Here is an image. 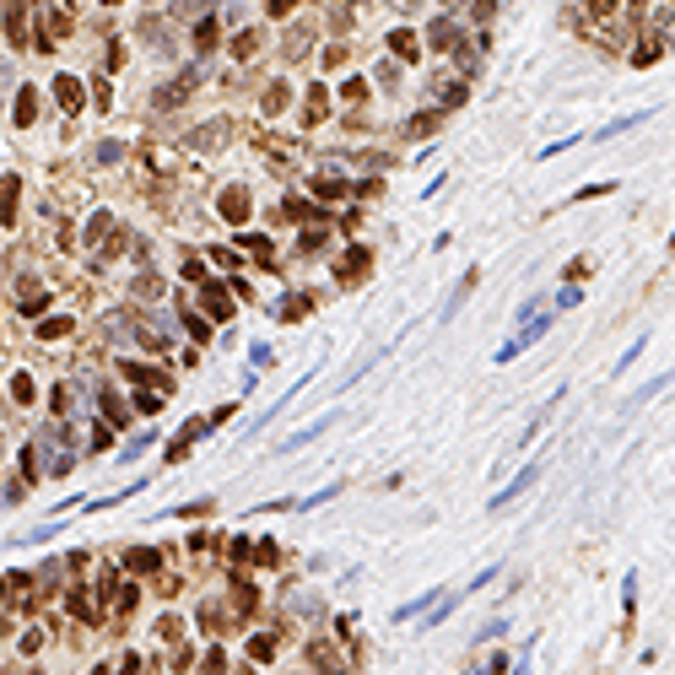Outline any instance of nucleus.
I'll return each instance as SVG.
<instances>
[{
  "label": "nucleus",
  "instance_id": "1",
  "mask_svg": "<svg viewBox=\"0 0 675 675\" xmlns=\"http://www.w3.org/2000/svg\"><path fill=\"white\" fill-rule=\"evenodd\" d=\"M535 475H540V465H530V470H519V475L508 481V487H503L497 497H491V508H508V503L519 497V491H530V487H535Z\"/></svg>",
  "mask_w": 675,
  "mask_h": 675
},
{
  "label": "nucleus",
  "instance_id": "2",
  "mask_svg": "<svg viewBox=\"0 0 675 675\" xmlns=\"http://www.w3.org/2000/svg\"><path fill=\"white\" fill-rule=\"evenodd\" d=\"M54 98H60L65 114H82V82L76 76H54Z\"/></svg>",
  "mask_w": 675,
  "mask_h": 675
},
{
  "label": "nucleus",
  "instance_id": "3",
  "mask_svg": "<svg viewBox=\"0 0 675 675\" xmlns=\"http://www.w3.org/2000/svg\"><path fill=\"white\" fill-rule=\"evenodd\" d=\"M222 216L227 222H244L249 216V195L244 189H222Z\"/></svg>",
  "mask_w": 675,
  "mask_h": 675
},
{
  "label": "nucleus",
  "instance_id": "4",
  "mask_svg": "<svg viewBox=\"0 0 675 675\" xmlns=\"http://www.w3.org/2000/svg\"><path fill=\"white\" fill-rule=\"evenodd\" d=\"M222 135H227V124L216 119V124H205V130H195V135H189V146H200V151H211V146L222 141Z\"/></svg>",
  "mask_w": 675,
  "mask_h": 675
},
{
  "label": "nucleus",
  "instance_id": "5",
  "mask_svg": "<svg viewBox=\"0 0 675 675\" xmlns=\"http://www.w3.org/2000/svg\"><path fill=\"white\" fill-rule=\"evenodd\" d=\"M33 114H38V92L22 87V92H17V124H33Z\"/></svg>",
  "mask_w": 675,
  "mask_h": 675
},
{
  "label": "nucleus",
  "instance_id": "6",
  "mask_svg": "<svg viewBox=\"0 0 675 675\" xmlns=\"http://www.w3.org/2000/svg\"><path fill=\"white\" fill-rule=\"evenodd\" d=\"M0 222H17V179L0 184Z\"/></svg>",
  "mask_w": 675,
  "mask_h": 675
},
{
  "label": "nucleus",
  "instance_id": "7",
  "mask_svg": "<svg viewBox=\"0 0 675 675\" xmlns=\"http://www.w3.org/2000/svg\"><path fill=\"white\" fill-rule=\"evenodd\" d=\"M189 87H195V76H184V82L163 87V92H157V108H173V103H179V98H189Z\"/></svg>",
  "mask_w": 675,
  "mask_h": 675
},
{
  "label": "nucleus",
  "instance_id": "8",
  "mask_svg": "<svg viewBox=\"0 0 675 675\" xmlns=\"http://www.w3.org/2000/svg\"><path fill=\"white\" fill-rule=\"evenodd\" d=\"M325 103H329V92H325V87H313V92H308V114H303V119L319 124V119H325Z\"/></svg>",
  "mask_w": 675,
  "mask_h": 675
},
{
  "label": "nucleus",
  "instance_id": "9",
  "mask_svg": "<svg viewBox=\"0 0 675 675\" xmlns=\"http://www.w3.org/2000/svg\"><path fill=\"white\" fill-rule=\"evenodd\" d=\"M357 270H368V249H351L346 260H341V276L346 281H357Z\"/></svg>",
  "mask_w": 675,
  "mask_h": 675
},
{
  "label": "nucleus",
  "instance_id": "10",
  "mask_svg": "<svg viewBox=\"0 0 675 675\" xmlns=\"http://www.w3.org/2000/svg\"><path fill=\"white\" fill-rule=\"evenodd\" d=\"M124 562H130L135 573H157V551H151V546H141V551H130Z\"/></svg>",
  "mask_w": 675,
  "mask_h": 675
},
{
  "label": "nucleus",
  "instance_id": "11",
  "mask_svg": "<svg viewBox=\"0 0 675 675\" xmlns=\"http://www.w3.org/2000/svg\"><path fill=\"white\" fill-rule=\"evenodd\" d=\"M205 308H211L216 319H227V313H232V303H227V292H222V287H205Z\"/></svg>",
  "mask_w": 675,
  "mask_h": 675
},
{
  "label": "nucleus",
  "instance_id": "12",
  "mask_svg": "<svg viewBox=\"0 0 675 675\" xmlns=\"http://www.w3.org/2000/svg\"><path fill=\"white\" fill-rule=\"evenodd\" d=\"M389 49H394V54H406V60H416V38H410L406 27H400V33H389Z\"/></svg>",
  "mask_w": 675,
  "mask_h": 675
},
{
  "label": "nucleus",
  "instance_id": "13",
  "mask_svg": "<svg viewBox=\"0 0 675 675\" xmlns=\"http://www.w3.org/2000/svg\"><path fill=\"white\" fill-rule=\"evenodd\" d=\"M124 378H135V384H163L157 368H146V362H124Z\"/></svg>",
  "mask_w": 675,
  "mask_h": 675
},
{
  "label": "nucleus",
  "instance_id": "14",
  "mask_svg": "<svg viewBox=\"0 0 675 675\" xmlns=\"http://www.w3.org/2000/svg\"><path fill=\"white\" fill-rule=\"evenodd\" d=\"M6 33L22 43V0H6Z\"/></svg>",
  "mask_w": 675,
  "mask_h": 675
},
{
  "label": "nucleus",
  "instance_id": "15",
  "mask_svg": "<svg viewBox=\"0 0 675 675\" xmlns=\"http://www.w3.org/2000/svg\"><path fill=\"white\" fill-rule=\"evenodd\" d=\"M254 49H260V33H238V38H232V54H238V60H249Z\"/></svg>",
  "mask_w": 675,
  "mask_h": 675
},
{
  "label": "nucleus",
  "instance_id": "16",
  "mask_svg": "<svg viewBox=\"0 0 675 675\" xmlns=\"http://www.w3.org/2000/svg\"><path fill=\"white\" fill-rule=\"evenodd\" d=\"M313 195H319V200H341V195H346V184H341V179H319V184H313Z\"/></svg>",
  "mask_w": 675,
  "mask_h": 675
},
{
  "label": "nucleus",
  "instance_id": "17",
  "mask_svg": "<svg viewBox=\"0 0 675 675\" xmlns=\"http://www.w3.org/2000/svg\"><path fill=\"white\" fill-rule=\"evenodd\" d=\"M38 335H43V341H60V335H71V319H43Z\"/></svg>",
  "mask_w": 675,
  "mask_h": 675
},
{
  "label": "nucleus",
  "instance_id": "18",
  "mask_svg": "<svg viewBox=\"0 0 675 675\" xmlns=\"http://www.w3.org/2000/svg\"><path fill=\"white\" fill-rule=\"evenodd\" d=\"M265 108H270V114H281V108H287V82H276L265 92Z\"/></svg>",
  "mask_w": 675,
  "mask_h": 675
},
{
  "label": "nucleus",
  "instance_id": "19",
  "mask_svg": "<svg viewBox=\"0 0 675 675\" xmlns=\"http://www.w3.org/2000/svg\"><path fill=\"white\" fill-rule=\"evenodd\" d=\"M211 43H216V22L205 17L200 27H195V49H211Z\"/></svg>",
  "mask_w": 675,
  "mask_h": 675
},
{
  "label": "nucleus",
  "instance_id": "20",
  "mask_svg": "<svg viewBox=\"0 0 675 675\" xmlns=\"http://www.w3.org/2000/svg\"><path fill=\"white\" fill-rule=\"evenodd\" d=\"M11 394L27 406V400H33V378H27V373H17V378H11Z\"/></svg>",
  "mask_w": 675,
  "mask_h": 675
},
{
  "label": "nucleus",
  "instance_id": "21",
  "mask_svg": "<svg viewBox=\"0 0 675 675\" xmlns=\"http://www.w3.org/2000/svg\"><path fill=\"white\" fill-rule=\"evenodd\" d=\"M249 654H254V659H270V654H276V637H254V643H249Z\"/></svg>",
  "mask_w": 675,
  "mask_h": 675
},
{
  "label": "nucleus",
  "instance_id": "22",
  "mask_svg": "<svg viewBox=\"0 0 675 675\" xmlns=\"http://www.w3.org/2000/svg\"><path fill=\"white\" fill-rule=\"evenodd\" d=\"M135 410H141V416H157V410H163V400H157V394H135Z\"/></svg>",
  "mask_w": 675,
  "mask_h": 675
},
{
  "label": "nucleus",
  "instance_id": "23",
  "mask_svg": "<svg viewBox=\"0 0 675 675\" xmlns=\"http://www.w3.org/2000/svg\"><path fill=\"white\" fill-rule=\"evenodd\" d=\"M71 611L82 616V621H92V600H87V594H71Z\"/></svg>",
  "mask_w": 675,
  "mask_h": 675
},
{
  "label": "nucleus",
  "instance_id": "24",
  "mask_svg": "<svg viewBox=\"0 0 675 675\" xmlns=\"http://www.w3.org/2000/svg\"><path fill=\"white\" fill-rule=\"evenodd\" d=\"M43 308H49V297H43V292H33V297H22V313H43Z\"/></svg>",
  "mask_w": 675,
  "mask_h": 675
},
{
  "label": "nucleus",
  "instance_id": "25",
  "mask_svg": "<svg viewBox=\"0 0 675 675\" xmlns=\"http://www.w3.org/2000/svg\"><path fill=\"white\" fill-rule=\"evenodd\" d=\"M432 43H454V27H449V22H432Z\"/></svg>",
  "mask_w": 675,
  "mask_h": 675
},
{
  "label": "nucleus",
  "instance_id": "26",
  "mask_svg": "<svg viewBox=\"0 0 675 675\" xmlns=\"http://www.w3.org/2000/svg\"><path fill=\"white\" fill-rule=\"evenodd\" d=\"M287 6H292V0H270V11H276V17H281V11H287Z\"/></svg>",
  "mask_w": 675,
  "mask_h": 675
},
{
  "label": "nucleus",
  "instance_id": "27",
  "mask_svg": "<svg viewBox=\"0 0 675 675\" xmlns=\"http://www.w3.org/2000/svg\"><path fill=\"white\" fill-rule=\"evenodd\" d=\"M0 589H6V584H0Z\"/></svg>",
  "mask_w": 675,
  "mask_h": 675
},
{
  "label": "nucleus",
  "instance_id": "28",
  "mask_svg": "<svg viewBox=\"0 0 675 675\" xmlns=\"http://www.w3.org/2000/svg\"><path fill=\"white\" fill-rule=\"evenodd\" d=\"M108 6H114V0H108Z\"/></svg>",
  "mask_w": 675,
  "mask_h": 675
}]
</instances>
